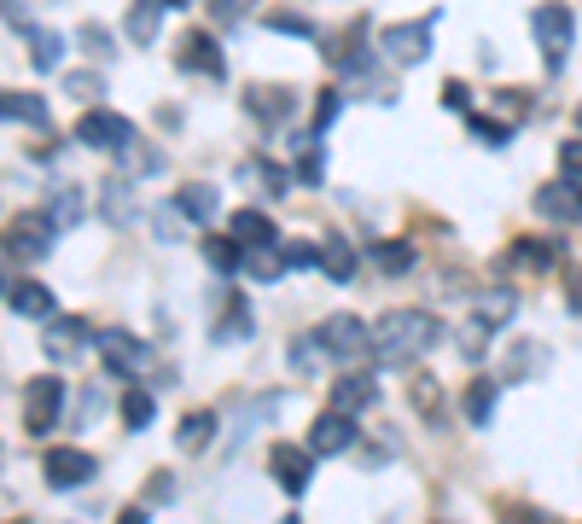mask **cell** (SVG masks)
Wrapping results in <instances>:
<instances>
[{
    "label": "cell",
    "mask_w": 582,
    "mask_h": 524,
    "mask_svg": "<svg viewBox=\"0 0 582 524\" xmlns=\"http://www.w3.org/2000/svg\"><path fill=\"white\" fill-rule=\"evenodd\" d=\"M437 338H442V327H437L432 309H390V315L373 320L367 350L379 367H408V362H420Z\"/></svg>",
    "instance_id": "6da1fadb"
},
{
    "label": "cell",
    "mask_w": 582,
    "mask_h": 524,
    "mask_svg": "<svg viewBox=\"0 0 582 524\" xmlns=\"http://www.w3.org/2000/svg\"><path fill=\"white\" fill-rule=\"evenodd\" d=\"M53 210H19L7 228H0V257H12V263H41L47 251H53Z\"/></svg>",
    "instance_id": "7a4b0ae2"
},
{
    "label": "cell",
    "mask_w": 582,
    "mask_h": 524,
    "mask_svg": "<svg viewBox=\"0 0 582 524\" xmlns=\"http://www.w3.org/2000/svg\"><path fill=\"white\" fill-rule=\"evenodd\" d=\"M530 36H536L542 59H547V71H559L565 53H571V41H577V19H571V7H559V0L536 7V12H530Z\"/></svg>",
    "instance_id": "3957f363"
},
{
    "label": "cell",
    "mask_w": 582,
    "mask_h": 524,
    "mask_svg": "<svg viewBox=\"0 0 582 524\" xmlns=\"http://www.w3.org/2000/svg\"><path fill=\"white\" fill-rule=\"evenodd\" d=\"M59 409H64V379H29L24 385V431L29 437H47L59 426Z\"/></svg>",
    "instance_id": "277c9868"
},
{
    "label": "cell",
    "mask_w": 582,
    "mask_h": 524,
    "mask_svg": "<svg viewBox=\"0 0 582 524\" xmlns=\"http://www.w3.org/2000/svg\"><path fill=\"white\" fill-rule=\"evenodd\" d=\"M94 350H99V362H106V374H117V379H134V374H141V367L151 362L146 344H141L134 332H123V327L94 332Z\"/></svg>",
    "instance_id": "5b68a950"
},
{
    "label": "cell",
    "mask_w": 582,
    "mask_h": 524,
    "mask_svg": "<svg viewBox=\"0 0 582 524\" xmlns=\"http://www.w3.org/2000/svg\"><path fill=\"white\" fill-rule=\"evenodd\" d=\"M76 141L99 146V151H117V146L134 141V123H129V117H117V111H106V106H88L76 117Z\"/></svg>",
    "instance_id": "8992f818"
},
{
    "label": "cell",
    "mask_w": 582,
    "mask_h": 524,
    "mask_svg": "<svg viewBox=\"0 0 582 524\" xmlns=\"http://www.w3.org/2000/svg\"><path fill=\"white\" fill-rule=\"evenodd\" d=\"M379 53L390 64H420L432 59V24H385L379 29Z\"/></svg>",
    "instance_id": "52a82bcc"
},
{
    "label": "cell",
    "mask_w": 582,
    "mask_h": 524,
    "mask_svg": "<svg viewBox=\"0 0 582 524\" xmlns=\"http://www.w3.org/2000/svg\"><path fill=\"white\" fill-rule=\"evenodd\" d=\"M94 454L88 449H47V461H41V478L53 484V489H82L94 478Z\"/></svg>",
    "instance_id": "ba28073f"
},
{
    "label": "cell",
    "mask_w": 582,
    "mask_h": 524,
    "mask_svg": "<svg viewBox=\"0 0 582 524\" xmlns=\"http://www.w3.org/2000/svg\"><path fill=\"white\" fill-rule=\"evenodd\" d=\"M536 216H547V222H559V228H571L582 222V181H547V187H536Z\"/></svg>",
    "instance_id": "9c48e42d"
},
{
    "label": "cell",
    "mask_w": 582,
    "mask_h": 524,
    "mask_svg": "<svg viewBox=\"0 0 582 524\" xmlns=\"http://www.w3.org/2000/svg\"><path fill=\"white\" fill-rule=\"evenodd\" d=\"M268 472H274V484H280L286 496H303V489H310V472H315V449L274 443V454H268Z\"/></svg>",
    "instance_id": "30bf717a"
},
{
    "label": "cell",
    "mask_w": 582,
    "mask_h": 524,
    "mask_svg": "<svg viewBox=\"0 0 582 524\" xmlns=\"http://www.w3.org/2000/svg\"><path fill=\"white\" fill-rule=\"evenodd\" d=\"M245 111L256 123H286L291 111H298V94L286 88V82H251L245 88Z\"/></svg>",
    "instance_id": "8fae6325"
},
{
    "label": "cell",
    "mask_w": 582,
    "mask_h": 524,
    "mask_svg": "<svg viewBox=\"0 0 582 524\" xmlns=\"http://www.w3.org/2000/svg\"><path fill=\"white\" fill-rule=\"evenodd\" d=\"M367 332L373 327H362V315H327L320 320V344H327L332 356H344V362L367 350Z\"/></svg>",
    "instance_id": "7c38bea8"
},
{
    "label": "cell",
    "mask_w": 582,
    "mask_h": 524,
    "mask_svg": "<svg viewBox=\"0 0 582 524\" xmlns=\"http://www.w3.org/2000/svg\"><path fill=\"white\" fill-rule=\"evenodd\" d=\"M41 344H47V356H53V362H71L76 350L88 344V320H82V315H47V338H41Z\"/></svg>",
    "instance_id": "4fadbf2b"
},
{
    "label": "cell",
    "mask_w": 582,
    "mask_h": 524,
    "mask_svg": "<svg viewBox=\"0 0 582 524\" xmlns=\"http://www.w3.org/2000/svg\"><path fill=\"white\" fill-rule=\"evenodd\" d=\"M350 443H355V426H350L344 409L315 414V426H310V449H315V454H344Z\"/></svg>",
    "instance_id": "5bb4252c"
},
{
    "label": "cell",
    "mask_w": 582,
    "mask_h": 524,
    "mask_svg": "<svg viewBox=\"0 0 582 524\" xmlns=\"http://www.w3.org/2000/svg\"><path fill=\"white\" fill-rule=\"evenodd\" d=\"M175 59H181V71H198V76H221V71H228V64H221L216 36H204V29H186Z\"/></svg>",
    "instance_id": "9a60e30c"
},
{
    "label": "cell",
    "mask_w": 582,
    "mask_h": 524,
    "mask_svg": "<svg viewBox=\"0 0 582 524\" xmlns=\"http://www.w3.org/2000/svg\"><path fill=\"white\" fill-rule=\"evenodd\" d=\"M94 205L106 210V222H117V228H129L134 216H141V210H134V193H129V175H106V181H99Z\"/></svg>",
    "instance_id": "2e32d148"
},
{
    "label": "cell",
    "mask_w": 582,
    "mask_h": 524,
    "mask_svg": "<svg viewBox=\"0 0 582 524\" xmlns=\"http://www.w3.org/2000/svg\"><path fill=\"white\" fill-rule=\"evenodd\" d=\"M373 397H379V379H373V374H344V379H332V409H344V414L373 409Z\"/></svg>",
    "instance_id": "e0dca14e"
},
{
    "label": "cell",
    "mask_w": 582,
    "mask_h": 524,
    "mask_svg": "<svg viewBox=\"0 0 582 524\" xmlns=\"http://www.w3.org/2000/svg\"><path fill=\"white\" fill-rule=\"evenodd\" d=\"M216 210H221V198L210 181H193V187L175 193V216H186V222H216Z\"/></svg>",
    "instance_id": "ac0fdd59"
},
{
    "label": "cell",
    "mask_w": 582,
    "mask_h": 524,
    "mask_svg": "<svg viewBox=\"0 0 582 524\" xmlns=\"http://www.w3.org/2000/svg\"><path fill=\"white\" fill-rule=\"evenodd\" d=\"M163 12H169L163 0H134V7H129V19H123V36H129V41H141V47H146V41H158Z\"/></svg>",
    "instance_id": "d6986e66"
},
{
    "label": "cell",
    "mask_w": 582,
    "mask_h": 524,
    "mask_svg": "<svg viewBox=\"0 0 582 524\" xmlns=\"http://www.w3.org/2000/svg\"><path fill=\"white\" fill-rule=\"evenodd\" d=\"M7 303H12L19 315H29V320H47V315H53V292H47L41 280H12Z\"/></svg>",
    "instance_id": "ffe728a7"
},
{
    "label": "cell",
    "mask_w": 582,
    "mask_h": 524,
    "mask_svg": "<svg viewBox=\"0 0 582 524\" xmlns=\"http://www.w3.org/2000/svg\"><path fill=\"white\" fill-rule=\"evenodd\" d=\"M0 123L47 129V99H36V94H0Z\"/></svg>",
    "instance_id": "44dd1931"
},
{
    "label": "cell",
    "mask_w": 582,
    "mask_h": 524,
    "mask_svg": "<svg viewBox=\"0 0 582 524\" xmlns=\"http://www.w3.org/2000/svg\"><path fill=\"white\" fill-rule=\"evenodd\" d=\"M320 268H327V275H332L338 285L355 280V251H350L344 233H327V240H320Z\"/></svg>",
    "instance_id": "7402d4cb"
},
{
    "label": "cell",
    "mask_w": 582,
    "mask_h": 524,
    "mask_svg": "<svg viewBox=\"0 0 582 524\" xmlns=\"http://www.w3.org/2000/svg\"><path fill=\"white\" fill-rule=\"evenodd\" d=\"M210 437H216V414H210V409H193V414L181 419V431H175V449L198 454L204 443H210Z\"/></svg>",
    "instance_id": "603a6c76"
},
{
    "label": "cell",
    "mask_w": 582,
    "mask_h": 524,
    "mask_svg": "<svg viewBox=\"0 0 582 524\" xmlns=\"http://www.w3.org/2000/svg\"><path fill=\"white\" fill-rule=\"evenodd\" d=\"M245 338H251V303L233 297L228 309H221V320H216V344H245Z\"/></svg>",
    "instance_id": "cb8c5ba5"
},
{
    "label": "cell",
    "mask_w": 582,
    "mask_h": 524,
    "mask_svg": "<svg viewBox=\"0 0 582 524\" xmlns=\"http://www.w3.org/2000/svg\"><path fill=\"white\" fill-rule=\"evenodd\" d=\"M228 233H233L239 245H268V240H280L263 210H233V228H228Z\"/></svg>",
    "instance_id": "d4e9b609"
},
{
    "label": "cell",
    "mask_w": 582,
    "mask_h": 524,
    "mask_svg": "<svg viewBox=\"0 0 582 524\" xmlns=\"http://www.w3.org/2000/svg\"><path fill=\"white\" fill-rule=\"evenodd\" d=\"M362 41H367V24L355 19V24L344 29V36H332V41H327V47H332L327 59L338 64V71H355V64H362Z\"/></svg>",
    "instance_id": "484cf974"
},
{
    "label": "cell",
    "mask_w": 582,
    "mask_h": 524,
    "mask_svg": "<svg viewBox=\"0 0 582 524\" xmlns=\"http://www.w3.org/2000/svg\"><path fill=\"white\" fill-rule=\"evenodd\" d=\"M512 263H524V268H547V263H559L565 257V240H519L507 251Z\"/></svg>",
    "instance_id": "4316f807"
},
{
    "label": "cell",
    "mask_w": 582,
    "mask_h": 524,
    "mask_svg": "<svg viewBox=\"0 0 582 524\" xmlns=\"http://www.w3.org/2000/svg\"><path fill=\"white\" fill-rule=\"evenodd\" d=\"M59 59H64V36H59V29H29V64H36V71H53Z\"/></svg>",
    "instance_id": "83f0119b"
},
{
    "label": "cell",
    "mask_w": 582,
    "mask_h": 524,
    "mask_svg": "<svg viewBox=\"0 0 582 524\" xmlns=\"http://www.w3.org/2000/svg\"><path fill=\"white\" fill-rule=\"evenodd\" d=\"M117 158H123V175L129 181H141V175H158V169H163V151H151V146H117Z\"/></svg>",
    "instance_id": "f1b7e54d"
},
{
    "label": "cell",
    "mask_w": 582,
    "mask_h": 524,
    "mask_svg": "<svg viewBox=\"0 0 582 524\" xmlns=\"http://www.w3.org/2000/svg\"><path fill=\"white\" fill-rule=\"evenodd\" d=\"M204 257H210V268H221V275H239V268H245V245L233 240H204Z\"/></svg>",
    "instance_id": "f546056e"
},
{
    "label": "cell",
    "mask_w": 582,
    "mask_h": 524,
    "mask_svg": "<svg viewBox=\"0 0 582 524\" xmlns=\"http://www.w3.org/2000/svg\"><path fill=\"white\" fill-rule=\"evenodd\" d=\"M512 309H519V297H512V292H484V297H477V320H484L489 332H495V327H507Z\"/></svg>",
    "instance_id": "4dcf8cb0"
},
{
    "label": "cell",
    "mask_w": 582,
    "mask_h": 524,
    "mask_svg": "<svg viewBox=\"0 0 582 524\" xmlns=\"http://www.w3.org/2000/svg\"><path fill=\"white\" fill-rule=\"evenodd\" d=\"M489 414H495V379H472L466 385V419L472 426H489Z\"/></svg>",
    "instance_id": "1f68e13d"
},
{
    "label": "cell",
    "mask_w": 582,
    "mask_h": 524,
    "mask_svg": "<svg viewBox=\"0 0 582 524\" xmlns=\"http://www.w3.org/2000/svg\"><path fill=\"white\" fill-rule=\"evenodd\" d=\"M332 350L320 344V332H310V338H298V344H291V367H298V374H320V362H327Z\"/></svg>",
    "instance_id": "d6a6232c"
},
{
    "label": "cell",
    "mask_w": 582,
    "mask_h": 524,
    "mask_svg": "<svg viewBox=\"0 0 582 524\" xmlns=\"http://www.w3.org/2000/svg\"><path fill=\"white\" fill-rule=\"evenodd\" d=\"M82 216H88V193H82V187H59L53 193V222L71 228V222H82Z\"/></svg>",
    "instance_id": "836d02e7"
},
{
    "label": "cell",
    "mask_w": 582,
    "mask_h": 524,
    "mask_svg": "<svg viewBox=\"0 0 582 524\" xmlns=\"http://www.w3.org/2000/svg\"><path fill=\"white\" fill-rule=\"evenodd\" d=\"M408 402H414V409H420L425 419H437V414H442V391H437V379H432V374H420L414 385H408Z\"/></svg>",
    "instance_id": "e575fe53"
},
{
    "label": "cell",
    "mask_w": 582,
    "mask_h": 524,
    "mask_svg": "<svg viewBox=\"0 0 582 524\" xmlns=\"http://www.w3.org/2000/svg\"><path fill=\"white\" fill-rule=\"evenodd\" d=\"M151 414H158V402H151V391H141V385H134V391L123 397V419H129L134 431H146Z\"/></svg>",
    "instance_id": "d590c367"
},
{
    "label": "cell",
    "mask_w": 582,
    "mask_h": 524,
    "mask_svg": "<svg viewBox=\"0 0 582 524\" xmlns=\"http://www.w3.org/2000/svg\"><path fill=\"white\" fill-rule=\"evenodd\" d=\"M466 129H472V134H484L489 146L512 141V123H495V117H484V111H466Z\"/></svg>",
    "instance_id": "8d00e7d4"
},
{
    "label": "cell",
    "mask_w": 582,
    "mask_h": 524,
    "mask_svg": "<svg viewBox=\"0 0 582 524\" xmlns=\"http://www.w3.org/2000/svg\"><path fill=\"white\" fill-rule=\"evenodd\" d=\"M263 24L274 29V36H315V24H310V19H298V12H268Z\"/></svg>",
    "instance_id": "74e56055"
},
{
    "label": "cell",
    "mask_w": 582,
    "mask_h": 524,
    "mask_svg": "<svg viewBox=\"0 0 582 524\" xmlns=\"http://www.w3.org/2000/svg\"><path fill=\"white\" fill-rule=\"evenodd\" d=\"M64 94H71V99H99V94H106V76L76 71V76H64Z\"/></svg>",
    "instance_id": "f35d334b"
},
{
    "label": "cell",
    "mask_w": 582,
    "mask_h": 524,
    "mask_svg": "<svg viewBox=\"0 0 582 524\" xmlns=\"http://www.w3.org/2000/svg\"><path fill=\"white\" fill-rule=\"evenodd\" d=\"M280 257H286V268H320V245H310V240H291V245L280 251Z\"/></svg>",
    "instance_id": "ab89813d"
},
{
    "label": "cell",
    "mask_w": 582,
    "mask_h": 524,
    "mask_svg": "<svg viewBox=\"0 0 582 524\" xmlns=\"http://www.w3.org/2000/svg\"><path fill=\"white\" fill-rule=\"evenodd\" d=\"M338 111H344V94H332V88H327V94H320V106H315V129H320V134H327Z\"/></svg>",
    "instance_id": "60d3db41"
},
{
    "label": "cell",
    "mask_w": 582,
    "mask_h": 524,
    "mask_svg": "<svg viewBox=\"0 0 582 524\" xmlns=\"http://www.w3.org/2000/svg\"><path fill=\"white\" fill-rule=\"evenodd\" d=\"M559 175L582 181V141H565V146H559Z\"/></svg>",
    "instance_id": "b9f144b4"
},
{
    "label": "cell",
    "mask_w": 582,
    "mask_h": 524,
    "mask_svg": "<svg viewBox=\"0 0 582 524\" xmlns=\"http://www.w3.org/2000/svg\"><path fill=\"white\" fill-rule=\"evenodd\" d=\"M408 263H414V251H408V245H379V268H390V275H402Z\"/></svg>",
    "instance_id": "7bdbcfd3"
},
{
    "label": "cell",
    "mask_w": 582,
    "mask_h": 524,
    "mask_svg": "<svg viewBox=\"0 0 582 524\" xmlns=\"http://www.w3.org/2000/svg\"><path fill=\"white\" fill-rule=\"evenodd\" d=\"M442 106H449V111H472V88H460V82H442Z\"/></svg>",
    "instance_id": "ee69618b"
},
{
    "label": "cell",
    "mask_w": 582,
    "mask_h": 524,
    "mask_svg": "<svg viewBox=\"0 0 582 524\" xmlns=\"http://www.w3.org/2000/svg\"><path fill=\"white\" fill-rule=\"evenodd\" d=\"M524 99H530V94H512V88H501V94H495V106H501V111L512 117V123H519V117L530 111V106H524Z\"/></svg>",
    "instance_id": "f6af8a7d"
},
{
    "label": "cell",
    "mask_w": 582,
    "mask_h": 524,
    "mask_svg": "<svg viewBox=\"0 0 582 524\" xmlns=\"http://www.w3.org/2000/svg\"><path fill=\"white\" fill-rule=\"evenodd\" d=\"M82 47H88V53H111V36L99 24H82Z\"/></svg>",
    "instance_id": "bcb514c9"
},
{
    "label": "cell",
    "mask_w": 582,
    "mask_h": 524,
    "mask_svg": "<svg viewBox=\"0 0 582 524\" xmlns=\"http://www.w3.org/2000/svg\"><path fill=\"white\" fill-rule=\"evenodd\" d=\"M565 303H571V315H582V263L571 268V280H565Z\"/></svg>",
    "instance_id": "7dc6e473"
},
{
    "label": "cell",
    "mask_w": 582,
    "mask_h": 524,
    "mask_svg": "<svg viewBox=\"0 0 582 524\" xmlns=\"http://www.w3.org/2000/svg\"><path fill=\"white\" fill-rule=\"evenodd\" d=\"M0 292H12V280H7V268H0Z\"/></svg>",
    "instance_id": "c3c4849f"
},
{
    "label": "cell",
    "mask_w": 582,
    "mask_h": 524,
    "mask_svg": "<svg viewBox=\"0 0 582 524\" xmlns=\"http://www.w3.org/2000/svg\"><path fill=\"white\" fill-rule=\"evenodd\" d=\"M163 7H169V12H175V7H186V0H163Z\"/></svg>",
    "instance_id": "681fc988"
},
{
    "label": "cell",
    "mask_w": 582,
    "mask_h": 524,
    "mask_svg": "<svg viewBox=\"0 0 582 524\" xmlns=\"http://www.w3.org/2000/svg\"><path fill=\"white\" fill-rule=\"evenodd\" d=\"M577 123H582V106H577Z\"/></svg>",
    "instance_id": "f907efd6"
}]
</instances>
